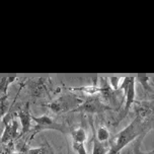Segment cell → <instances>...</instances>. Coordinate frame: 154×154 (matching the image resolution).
Wrapping results in <instances>:
<instances>
[{"label":"cell","mask_w":154,"mask_h":154,"mask_svg":"<svg viewBox=\"0 0 154 154\" xmlns=\"http://www.w3.org/2000/svg\"><path fill=\"white\" fill-rule=\"evenodd\" d=\"M114 109L112 106H108L104 101L101 100L100 96L97 95H88L83 100L80 106L77 108L75 111L72 112H81V114H101L106 111H111Z\"/></svg>","instance_id":"obj_4"},{"label":"cell","mask_w":154,"mask_h":154,"mask_svg":"<svg viewBox=\"0 0 154 154\" xmlns=\"http://www.w3.org/2000/svg\"><path fill=\"white\" fill-rule=\"evenodd\" d=\"M109 150V144H103V143L98 142L96 138L94 137L93 139V150H92V154H108Z\"/></svg>","instance_id":"obj_11"},{"label":"cell","mask_w":154,"mask_h":154,"mask_svg":"<svg viewBox=\"0 0 154 154\" xmlns=\"http://www.w3.org/2000/svg\"><path fill=\"white\" fill-rule=\"evenodd\" d=\"M17 138H19L18 123L15 120H10L6 123L5 130L0 138V142L2 145H8L10 143H14V140Z\"/></svg>","instance_id":"obj_6"},{"label":"cell","mask_w":154,"mask_h":154,"mask_svg":"<svg viewBox=\"0 0 154 154\" xmlns=\"http://www.w3.org/2000/svg\"><path fill=\"white\" fill-rule=\"evenodd\" d=\"M109 137H111V134H109V131L108 130V128L100 127L97 129L95 138L98 142L103 143V144H106L109 140Z\"/></svg>","instance_id":"obj_12"},{"label":"cell","mask_w":154,"mask_h":154,"mask_svg":"<svg viewBox=\"0 0 154 154\" xmlns=\"http://www.w3.org/2000/svg\"><path fill=\"white\" fill-rule=\"evenodd\" d=\"M32 121L35 123V125L32 127L34 133L29 136V141L34 139V137L38 133H40L41 131L54 130V131L61 132L63 134H69L71 132V128L67 124L57 122V121H55L53 118L48 115H43V116H41V117H35V116H32Z\"/></svg>","instance_id":"obj_2"},{"label":"cell","mask_w":154,"mask_h":154,"mask_svg":"<svg viewBox=\"0 0 154 154\" xmlns=\"http://www.w3.org/2000/svg\"><path fill=\"white\" fill-rule=\"evenodd\" d=\"M6 100H7V97L0 101V118H3V116L6 114V112H7V106H6V103H5Z\"/></svg>","instance_id":"obj_16"},{"label":"cell","mask_w":154,"mask_h":154,"mask_svg":"<svg viewBox=\"0 0 154 154\" xmlns=\"http://www.w3.org/2000/svg\"><path fill=\"white\" fill-rule=\"evenodd\" d=\"M73 90H80L88 95H95L100 92V87L97 85H90V86H82V87H74Z\"/></svg>","instance_id":"obj_13"},{"label":"cell","mask_w":154,"mask_h":154,"mask_svg":"<svg viewBox=\"0 0 154 154\" xmlns=\"http://www.w3.org/2000/svg\"><path fill=\"white\" fill-rule=\"evenodd\" d=\"M109 83L111 85V87L115 91H118L121 84V81H122V77H109L108 78Z\"/></svg>","instance_id":"obj_14"},{"label":"cell","mask_w":154,"mask_h":154,"mask_svg":"<svg viewBox=\"0 0 154 154\" xmlns=\"http://www.w3.org/2000/svg\"><path fill=\"white\" fill-rule=\"evenodd\" d=\"M21 154H53V150L50 146L38 147V148H26L21 151Z\"/></svg>","instance_id":"obj_10"},{"label":"cell","mask_w":154,"mask_h":154,"mask_svg":"<svg viewBox=\"0 0 154 154\" xmlns=\"http://www.w3.org/2000/svg\"><path fill=\"white\" fill-rule=\"evenodd\" d=\"M153 118L150 119H143L137 116L133 122L129 124L126 128L119 132L114 137L109 145V150L108 154H120L124 148H126L130 143L134 142L140 136L146 134L152 128Z\"/></svg>","instance_id":"obj_1"},{"label":"cell","mask_w":154,"mask_h":154,"mask_svg":"<svg viewBox=\"0 0 154 154\" xmlns=\"http://www.w3.org/2000/svg\"><path fill=\"white\" fill-rule=\"evenodd\" d=\"M135 80H136V78L132 77L131 82L129 84V86L127 87V89L123 91L124 97H125V106H124L123 114L121 115L120 119H124L129 114L132 104L135 101V95H136V89H135V83H136V81Z\"/></svg>","instance_id":"obj_7"},{"label":"cell","mask_w":154,"mask_h":154,"mask_svg":"<svg viewBox=\"0 0 154 154\" xmlns=\"http://www.w3.org/2000/svg\"><path fill=\"white\" fill-rule=\"evenodd\" d=\"M82 103H83V100L79 96L67 93L47 103V106L54 114H64V112H72L75 111Z\"/></svg>","instance_id":"obj_3"},{"label":"cell","mask_w":154,"mask_h":154,"mask_svg":"<svg viewBox=\"0 0 154 154\" xmlns=\"http://www.w3.org/2000/svg\"><path fill=\"white\" fill-rule=\"evenodd\" d=\"M73 149L77 154H87L86 148L84 146V143H73Z\"/></svg>","instance_id":"obj_15"},{"label":"cell","mask_w":154,"mask_h":154,"mask_svg":"<svg viewBox=\"0 0 154 154\" xmlns=\"http://www.w3.org/2000/svg\"><path fill=\"white\" fill-rule=\"evenodd\" d=\"M14 80H17V77H2L0 79V97L7 96V89L8 86L14 82Z\"/></svg>","instance_id":"obj_9"},{"label":"cell","mask_w":154,"mask_h":154,"mask_svg":"<svg viewBox=\"0 0 154 154\" xmlns=\"http://www.w3.org/2000/svg\"><path fill=\"white\" fill-rule=\"evenodd\" d=\"M2 148H3V145L1 144V142H0V152L2 151Z\"/></svg>","instance_id":"obj_17"},{"label":"cell","mask_w":154,"mask_h":154,"mask_svg":"<svg viewBox=\"0 0 154 154\" xmlns=\"http://www.w3.org/2000/svg\"><path fill=\"white\" fill-rule=\"evenodd\" d=\"M70 134H71V136H72L73 143H84L86 141L87 134L83 128L77 127V128L71 129Z\"/></svg>","instance_id":"obj_8"},{"label":"cell","mask_w":154,"mask_h":154,"mask_svg":"<svg viewBox=\"0 0 154 154\" xmlns=\"http://www.w3.org/2000/svg\"><path fill=\"white\" fill-rule=\"evenodd\" d=\"M15 116L18 117L21 124V131H20V135H19V139H20L23 138L24 135L29 133V131L32 130V116L31 115V112H29V103H26V106L23 109H18L17 114H15Z\"/></svg>","instance_id":"obj_5"}]
</instances>
